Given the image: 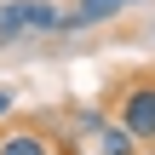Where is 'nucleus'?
Returning <instances> with one entry per match:
<instances>
[{
	"mask_svg": "<svg viewBox=\"0 0 155 155\" xmlns=\"http://www.w3.org/2000/svg\"><path fill=\"white\" fill-rule=\"evenodd\" d=\"M63 17H69V12H58L52 0H23V29H35V35L63 29Z\"/></svg>",
	"mask_w": 155,
	"mask_h": 155,
	"instance_id": "nucleus-4",
	"label": "nucleus"
},
{
	"mask_svg": "<svg viewBox=\"0 0 155 155\" xmlns=\"http://www.w3.org/2000/svg\"><path fill=\"white\" fill-rule=\"evenodd\" d=\"M12 104H17V86H6V81H0V115H12Z\"/></svg>",
	"mask_w": 155,
	"mask_h": 155,
	"instance_id": "nucleus-7",
	"label": "nucleus"
},
{
	"mask_svg": "<svg viewBox=\"0 0 155 155\" xmlns=\"http://www.w3.org/2000/svg\"><path fill=\"white\" fill-rule=\"evenodd\" d=\"M115 121H121V127H127L138 144H155V81H138V86L121 98Z\"/></svg>",
	"mask_w": 155,
	"mask_h": 155,
	"instance_id": "nucleus-1",
	"label": "nucleus"
},
{
	"mask_svg": "<svg viewBox=\"0 0 155 155\" xmlns=\"http://www.w3.org/2000/svg\"><path fill=\"white\" fill-rule=\"evenodd\" d=\"M138 0H81L69 17H63V29H98V23H109V17H121V12H132Z\"/></svg>",
	"mask_w": 155,
	"mask_h": 155,
	"instance_id": "nucleus-2",
	"label": "nucleus"
},
{
	"mask_svg": "<svg viewBox=\"0 0 155 155\" xmlns=\"http://www.w3.org/2000/svg\"><path fill=\"white\" fill-rule=\"evenodd\" d=\"M98 150H104V155H138V138L115 121V127H98Z\"/></svg>",
	"mask_w": 155,
	"mask_h": 155,
	"instance_id": "nucleus-5",
	"label": "nucleus"
},
{
	"mask_svg": "<svg viewBox=\"0 0 155 155\" xmlns=\"http://www.w3.org/2000/svg\"><path fill=\"white\" fill-rule=\"evenodd\" d=\"M23 35V0H6L0 6V46H12Z\"/></svg>",
	"mask_w": 155,
	"mask_h": 155,
	"instance_id": "nucleus-6",
	"label": "nucleus"
},
{
	"mask_svg": "<svg viewBox=\"0 0 155 155\" xmlns=\"http://www.w3.org/2000/svg\"><path fill=\"white\" fill-rule=\"evenodd\" d=\"M0 155H58V150L35 127H12V132H0Z\"/></svg>",
	"mask_w": 155,
	"mask_h": 155,
	"instance_id": "nucleus-3",
	"label": "nucleus"
}]
</instances>
